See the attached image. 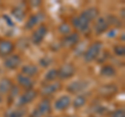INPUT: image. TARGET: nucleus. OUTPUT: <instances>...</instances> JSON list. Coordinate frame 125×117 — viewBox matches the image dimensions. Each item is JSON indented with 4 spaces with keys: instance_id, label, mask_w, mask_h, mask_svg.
<instances>
[{
    "instance_id": "nucleus-1",
    "label": "nucleus",
    "mask_w": 125,
    "mask_h": 117,
    "mask_svg": "<svg viewBox=\"0 0 125 117\" xmlns=\"http://www.w3.org/2000/svg\"><path fill=\"white\" fill-rule=\"evenodd\" d=\"M101 50H102V43L101 42L97 41L92 43L83 53V61L85 63H91V62L95 61L101 53Z\"/></svg>"
},
{
    "instance_id": "nucleus-2",
    "label": "nucleus",
    "mask_w": 125,
    "mask_h": 117,
    "mask_svg": "<svg viewBox=\"0 0 125 117\" xmlns=\"http://www.w3.org/2000/svg\"><path fill=\"white\" fill-rule=\"evenodd\" d=\"M71 23H72V26L76 30H78V32H80V33H84L89 29L91 21H90L83 13H80L79 15H77V16L72 18Z\"/></svg>"
},
{
    "instance_id": "nucleus-3",
    "label": "nucleus",
    "mask_w": 125,
    "mask_h": 117,
    "mask_svg": "<svg viewBox=\"0 0 125 117\" xmlns=\"http://www.w3.org/2000/svg\"><path fill=\"white\" fill-rule=\"evenodd\" d=\"M51 112V103L48 98H44L42 99L39 105L37 106V108L33 110V112L31 113V117H43L50 114Z\"/></svg>"
},
{
    "instance_id": "nucleus-4",
    "label": "nucleus",
    "mask_w": 125,
    "mask_h": 117,
    "mask_svg": "<svg viewBox=\"0 0 125 117\" xmlns=\"http://www.w3.org/2000/svg\"><path fill=\"white\" fill-rule=\"evenodd\" d=\"M38 96V91L33 90V89H30V90H26L23 94L19 95L18 97V103H17V106L20 107V108H23L29 105L30 103L37 98Z\"/></svg>"
},
{
    "instance_id": "nucleus-5",
    "label": "nucleus",
    "mask_w": 125,
    "mask_h": 117,
    "mask_svg": "<svg viewBox=\"0 0 125 117\" xmlns=\"http://www.w3.org/2000/svg\"><path fill=\"white\" fill-rule=\"evenodd\" d=\"M47 33H48V28L45 24H41L39 25L34 32L31 35V42L33 43L34 45H40L41 43L44 41L45 37L47 36Z\"/></svg>"
},
{
    "instance_id": "nucleus-6",
    "label": "nucleus",
    "mask_w": 125,
    "mask_h": 117,
    "mask_svg": "<svg viewBox=\"0 0 125 117\" xmlns=\"http://www.w3.org/2000/svg\"><path fill=\"white\" fill-rule=\"evenodd\" d=\"M57 71H58V77L61 80H68L74 76V74L76 73V68L71 63H66L62 64L60 67V69H57Z\"/></svg>"
},
{
    "instance_id": "nucleus-7",
    "label": "nucleus",
    "mask_w": 125,
    "mask_h": 117,
    "mask_svg": "<svg viewBox=\"0 0 125 117\" xmlns=\"http://www.w3.org/2000/svg\"><path fill=\"white\" fill-rule=\"evenodd\" d=\"M88 86H89V83L87 81L77 80L68 85L67 91L69 93H72V94H79V93H81L83 90H85L88 88Z\"/></svg>"
},
{
    "instance_id": "nucleus-8",
    "label": "nucleus",
    "mask_w": 125,
    "mask_h": 117,
    "mask_svg": "<svg viewBox=\"0 0 125 117\" xmlns=\"http://www.w3.org/2000/svg\"><path fill=\"white\" fill-rule=\"evenodd\" d=\"M22 63V58L19 54H10V56L6 57L3 61V65L4 67L9 70H16L17 68L20 67Z\"/></svg>"
},
{
    "instance_id": "nucleus-9",
    "label": "nucleus",
    "mask_w": 125,
    "mask_h": 117,
    "mask_svg": "<svg viewBox=\"0 0 125 117\" xmlns=\"http://www.w3.org/2000/svg\"><path fill=\"white\" fill-rule=\"evenodd\" d=\"M45 19V14L42 12H38V13L31 15V16L27 19V21L25 23V28L26 29H32L33 27H36L38 25H41L42 22Z\"/></svg>"
},
{
    "instance_id": "nucleus-10",
    "label": "nucleus",
    "mask_w": 125,
    "mask_h": 117,
    "mask_svg": "<svg viewBox=\"0 0 125 117\" xmlns=\"http://www.w3.org/2000/svg\"><path fill=\"white\" fill-rule=\"evenodd\" d=\"M118 92V87L115 84H106V85H102L101 87L98 89V93L100 96L105 97V98H109L113 97L114 95L117 94Z\"/></svg>"
},
{
    "instance_id": "nucleus-11",
    "label": "nucleus",
    "mask_w": 125,
    "mask_h": 117,
    "mask_svg": "<svg viewBox=\"0 0 125 117\" xmlns=\"http://www.w3.org/2000/svg\"><path fill=\"white\" fill-rule=\"evenodd\" d=\"M71 97L69 95H62L54 103V109L56 111H65L71 106Z\"/></svg>"
},
{
    "instance_id": "nucleus-12",
    "label": "nucleus",
    "mask_w": 125,
    "mask_h": 117,
    "mask_svg": "<svg viewBox=\"0 0 125 117\" xmlns=\"http://www.w3.org/2000/svg\"><path fill=\"white\" fill-rule=\"evenodd\" d=\"M79 43V35L77 33H71L65 36L62 40V45L64 47H67V48H71L74 47L75 45H77Z\"/></svg>"
},
{
    "instance_id": "nucleus-13",
    "label": "nucleus",
    "mask_w": 125,
    "mask_h": 117,
    "mask_svg": "<svg viewBox=\"0 0 125 117\" xmlns=\"http://www.w3.org/2000/svg\"><path fill=\"white\" fill-rule=\"evenodd\" d=\"M15 45L10 40H1L0 41V57L6 58L10 56L14 51Z\"/></svg>"
},
{
    "instance_id": "nucleus-14",
    "label": "nucleus",
    "mask_w": 125,
    "mask_h": 117,
    "mask_svg": "<svg viewBox=\"0 0 125 117\" xmlns=\"http://www.w3.org/2000/svg\"><path fill=\"white\" fill-rule=\"evenodd\" d=\"M60 89H61V84L53 82V83H50V84L43 86L40 93L43 96H50V95L54 94V93H56Z\"/></svg>"
},
{
    "instance_id": "nucleus-15",
    "label": "nucleus",
    "mask_w": 125,
    "mask_h": 117,
    "mask_svg": "<svg viewBox=\"0 0 125 117\" xmlns=\"http://www.w3.org/2000/svg\"><path fill=\"white\" fill-rule=\"evenodd\" d=\"M17 82H18V85L20 86V87H22L23 89H25V90L32 89L33 84H34V82L31 77H28L24 74H21V73L17 75Z\"/></svg>"
},
{
    "instance_id": "nucleus-16",
    "label": "nucleus",
    "mask_w": 125,
    "mask_h": 117,
    "mask_svg": "<svg viewBox=\"0 0 125 117\" xmlns=\"http://www.w3.org/2000/svg\"><path fill=\"white\" fill-rule=\"evenodd\" d=\"M109 27V24L107 20L105 18H102V17H98L97 18V20L95 22V26H94V30H95V33L97 35H101L105 33L106 30L108 29Z\"/></svg>"
},
{
    "instance_id": "nucleus-17",
    "label": "nucleus",
    "mask_w": 125,
    "mask_h": 117,
    "mask_svg": "<svg viewBox=\"0 0 125 117\" xmlns=\"http://www.w3.org/2000/svg\"><path fill=\"white\" fill-rule=\"evenodd\" d=\"M39 73V68L38 66L33 65V64H29V65H24L21 68V74H24L28 77L32 79L33 76H36Z\"/></svg>"
},
{
    "instance_id": "nucleus-18",
    "label": "nucleus",
    "mask_w": 125,
    "mask_h": 117,
    "mask_svg": "<svg viewBox=\"0 0 125 117\" xmlns=\"http://www.w3.org/2000/svg\"><path fill=\"white\" fill-rule=\"evenodd\" d=\"M117 70L113 65H103L100 69V75L103 77H115Z\"/></svg>"
},
{
    "instance_id": "nucleus-19",
    "label": "nucleus",
    "mask_w": 125,
    "mask_h": 117,
    "mask_svg": "<svg viewBox=\"0 0 125 117\" xmlns=\"http://www.w3.org/2000/svg\"><path fill=\"white\" fill-rule=\"evenodd\" d=\"M13 82L7 77H3V79L0 80V94L2 96L7 94L10 92V88L13 87Z\"/></svg>"
},
{
    "instance_id": "nucleus-20",
    "label": "nucleus",
    "mask_w": 125,
    "mask_h": 117,
    "mask_svg": "<svg viewBox=\"0 0 125 117\" xmlns=\"http://www.w3.org/2000/svg\"><path fill=\"white\" fill-rule=\"evenodd\" d=\"M26 115V109L25 108H16L10 109L4 113V117H25Z\"/></svg>"
},
{
    "instance_id": "nucleus-21",
    "label": "nucleus",
    "mask_w": 125,
    "mask_h": 117,
    "mask_svg": "<svg viewBox=\"0 0 125 117\" xmlns=\"http://www.w3.org/2000/svg\"><path fill=\"white\" fill-rule=\"evenodd\" d=\"M81 13H83L91 22L96 20L99 16V11H98L97 7H89V9L84 10L83 12H81Z\"/></svg>"
},
{
    "instance_id": "nucleus-22",
    "label": "nucleus",
    "mask_w": 125,
    "mask_h": 117,
    "mask_svg": "<svg viewBox=\"0 0 125 117\" xmlns=\"http://www.w3.org/2000/svg\"><path fill=\"white\" fill-rule=\"evenodd\" d=\"M19 93H20V89H19V87L16 86V85H13V87L10 88V92L7 93V95H9V98H7L9 104H11L17 97H19V95H20Z\"/></svg>"
},
{
    "instance_id": "nucleus-23",
    "label": "nucleus",
    "mask_w": 125,
    "mask_h": 117,
    "mask_svg": "<svg viewBox=\"0 0 125 117\" xmlns=\"http://www.w3.org/2000/svg\"><path fill=\"white\" fill-rule=\"evenodd\" d=\"M57 77H58V71H57V69L52 68V69H50V70L47 71V73L45 74L44 80L46 82H49V83H53V82L55 81Z\"/></svg>"
},
{
    "instance_id": "nucleus-24",
    "label": "nucleus",
    "mask_w": 125,
    "mask_h": 117,
    "mask_svg": "<svg viewBox=\"0 0 125 117\" xmlns=\"http://www.w3.org/2000/svg\"><path fill=\"white\" fill-rule=\"evenodd\" d=\"M87 104V98H85V96L83 95H77L75 97V99H74L72 101V105H73V107L75 108V109H80V108H83L84 105Z\"/></svg>"
},
{
    "instance_id": "nucleus-25",
    "label": "nucleus",
    "mask_w": 125,
    "mask_h": 117,
    "mask_svg": "<svg viewBox=\"0 0 125 117\" xmlns=\"http://www.w3.org/2000/svg\"><path fill=\"white\" fill-rule=\"evenodd\" d=\"M11 15L17 19L18 21H22L24 20V18L26 17V13L25 11L21 9V7H15V9L11 11Z\"/></svg>"
},
{
    "instance_id": "nucleus-26",
    "label": "nucleus",
    "mask_w": 125,
    "mask_h": 117,
    "mask_svg": "<svg viewBox=\"0 0 125 117\" xmlns=\"http://www.w3.org/2000/svg\"><path fill=\"white\" fill-rule=\"evenodd\" d=\"M58 32L65 37V36H67V35L71 34V26H70V24H68V23H62V24L58 26Z\"/></svg>"
},
{
    "instance_id": "nucleus-27",
    "label": "nucleus",
    "mask_w": 125,
    "mask_h": 117,
    "mask_svg": "<svg viewBox=\"0 0 125 117\" xmlns=\"http://www.w3.org/2000/svg\"><path fill=\"white\" fill-rule=\"evenodd\" d=\"M114 52L116 56H118V57H123L124 54H125V48H124V45H116L115 47H114Z\"/></svg>"
},
{
    "instance_id": "nucleus-28",
    "label": "nucleus",
    "mask_w": 125,
    "mask_h": 117,
    "mask_svg": "<svg viewBox=\"0 0 125 117\" xmlns=\"http://www.w3.org/2000/svg\"><path fill=\"white\" fill-rule=\"evenodd\" d=\"M111 117H125V112L123 109H117L111 114Z\"/></svg>"
},
{
    "instance_id": "nucleus-29",
    "label": "nucleus",
    "mask_w": 125,
    "mask_h": 117,
    "mask_svg": "<svg viewBox=\"0 0 125 117\" xmlns=\"http://www.w3.org/2000/svg\"><path fill=\"white\" fill-rule=\"evenodd\" d=\"M3 19H4V20H5V21H6L7 23H10V18L7 17V16H3ZM10 25H11V26H14V23H10Z\"/></svg>"
},
{
    "instance_id": "nucleus-30",
    "label": "nucleus",
    "mask_w": 125,
    "mask_h": 117,
    "mask_svg": "<svg viewBox=\"0 0 125 117\" xmlns=\"http://www.w3.org/2000/svg\"><path fill=\"white\" fill-rule=\"evenodd\" d=\"M1 103H2V95L0 94V104H1Z\"/></svg>"
},
{
    "instance_id": "nucleus-31",
    "label": "nucleus",
    "mask_w": 125,
    "mask_h": 117,
    "mask_svg": "<svg viewBox=\"0 0 125 117\" xmlns=\"http://www.w3.org/2000/svg\"><path fill=\"white\" fill-rule=\"evenodd\" d=\"M67 117H76V116H67Z\"/></svg>"
},
{
    "instance_id": "nucleus-32",
    "label": "nucleus",
    "mask_w": 125,
    "mask_h": 117,
    "mask_svg": "<svg viewBox=\"0 0 125 117\" xmlns=\"http://www.w3.org/2000/svg\"><path fill=\"white\" fill-rule=\"evenodd\" d=\"M49 117H53V116H49Z\"/></svg>"
}]
</instances>
